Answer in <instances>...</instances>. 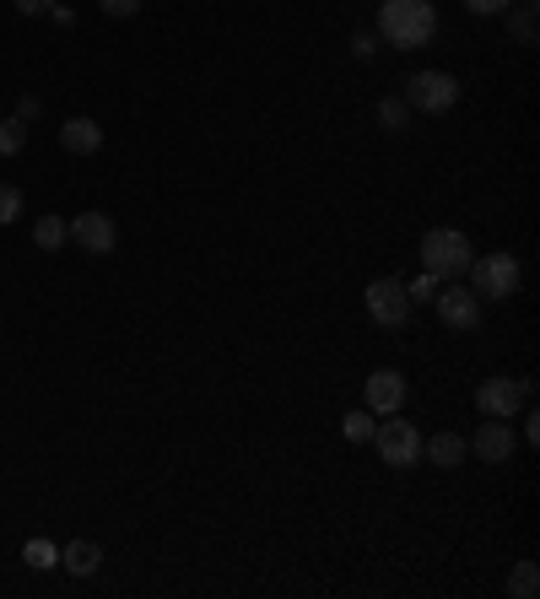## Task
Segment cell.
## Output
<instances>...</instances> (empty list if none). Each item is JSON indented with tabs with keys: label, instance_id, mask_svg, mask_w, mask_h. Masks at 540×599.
Returning a JSON list of instances; mask_svg holds the SVG:
<instances>
[{
	"label": "cell",
	"instance_id": "obj_1",
	"mask_svg": "<svg viewBox=\"0 0 540 599\" xmlns=\"http://www.w3.org/2000/svg\"><path fill=\"white\" fill-rule=\"evenodd\" d=\"M433 27H438L433 0H384V11H378V33H384L395 49H416V44H427Z\"/></svg>",
	"mask_w": 540,
	"mask_h": 599
},
{
	"label": "cell",
	"instance_id": "obj_2",
	"mask_svg": "<svg viewBox=\"0 0 540 599\" xmlns=\"http://www.w3.org/2000/svg\"><path fill=\"white\" fill-rule=\"evenodd\" d=\"M470 238L465 233H454V227H433L427 238H422V270H433L438 281H459L465 270H470Z\"/></svg>",
	"mask_w": 540,
	"mask_h": 599
},
{
	"label": "cell",
	"instance_id": "obj_3",
	"mask_svg": "<svg viewBox=\"0 0 540 599\" xmlns=\"http://www.w3.org/2000/svg\"><path fill=\"white\" fill-rule=\"evenodd\" d=\"M530 378H486L481 389H476V411L481 416H503V422H514L525 406H530Z\"/></svg>",
	"mask_w": 540,
	"mask_h": 599
},
{
	"label": "cell",
	"instance_id": "obj_4",
	"mask_svg": "<svg viewBox=\"0 0 540 599\" xmlns=\"http://www.w3.org/2000/svg\"><path fill=\"white\" fill-rule=\"evenodd\" d=\"M470 292H476V297H514V292H519V259L514 255L470 259Z\"/></svg>",
	"mask_w": 540,
	"mask_h": 599
},
{
	"label": "cell",
	"instance_id": "obj_5",
	"mask_svg": "<svg viewBox=\"0 0 540 599\" xmlns=\"http://www.w3.org/2000/svg\"><path fill=\"white\" fill-rule=\"evenodd\" d=\"M373 443H378V459L395 465V470H406V465L422 459V432L411 427V422H400V416L378 422V427H373Z\"/></svg>",
	"mask_w": 540,
	"mask_h": 599
},
{
	"label": "cell",
	"instance_id": "obj_6",
	"mask_svg": "<svg viewBox=\"0 0 540 599\" xmlns=\"http://www.w3.org/2000/svg\"><path fill=\"white\" fill-rule=\"evenodd\" d=\"M367 314H373L384 330H400V325L411 319V297H406V281H395V275H378V281H367Z\"/></svg>",
	"mask_w": 540,
	"mask_h": 599
},
{
	"label": "cell",
	"instance_id": "obj_7",
	"mask_svg": "<svg viewBox=\"0 0 540 599\" xmlns=\"http://www.w3.org/2000/svg\"><path fill=\"white\" fill-rule=\"evenodd\" d=\"M406 103L422 108V114H449L454 103H459V82H454L449 71H422V77L406 82Z\"/></svg>",
	"mask_w": 540,
	"mask_h": 599
},
{
	"label": "cell",
	"instance_id": "obj_8",
	"mask_svg": "<svg viewBox=\"0 0 540 599\" xmlns=\"http://www.w3.org/2000/svg\"><path fill=\"white\" fill-rule=\"evenodd\" d=\"M476 459H486V465H503V459H514V448H519V432L508 427L503 416H486L481 427L470 432V443H465Z\"/></svg>",
	"mask_w": 540,
	"mask_h": 599
},
{
	"label": "cell",
	"instance_id": "obj_9",
	"mask_svg": "<svg viewBox=\"0 0 540 599\" xmlns=\"http://www.w3.org/2000/svg\"><path fill=\"white\" fill-rule=\"evenodd\" d=\"M433 303H438V319H444L449 330H476V325H481V297H476L470 286H459V281H444Z\"/></svg>",
	"mask_w": 540,
	"mask_h": 599
},
{
	"label": "cell",
	"instance_id": "obj_10",
	"mask_svg": "<svg viewBox=\"0 0 540 599\" xmlns=\"http://www.w3.org/2000/svg\"><path fill=\"white\" fill-rule=\"evenodd\" d=\"M71 238H77V249H87V255H114V244H119V233H114V222H108L103 211L71 216Z\"/></svg>",
	"mask_w": 540,
	"mask_h": 599
},
{
	"label": "cell",
	"instance_id": "obj_11",
	"mask_svg": "<svg viewBox=\"0 0 540 599\" xmlns=\"http://www.w3.org/2000/svg\"><path fill=\"white\" fill-rule=\"evenodd\" d=\"M406 406V378L395 373V367H378L373 378H367V411L373 416H395Z\"/></svg>",
	"mask_w": 540,
	"mask_h": 599
},
{
	"label": "cell",
	"instance_id": "obj_12",
	"mask_svg": "<svg viewBox=\"0 0 540 599\" xmlns=\"http://www.w3.org/2000/svg\"><path fill=\"white\" fill-rule=\"evenodd\" d=\"M60 146H66L71 157H92V152L103 146V130H97V119H66V130H60Z\"/></svg>",
	"mask_w": 540,
	"mask_h": 599
},
{
	"label": "cell",
	"instance_id": "obj_13",
	"mask_svg": "<svg viewBox=\"0 0 540 599\" xmlns=\"http://www.w3.org/2000/svg\"><path fill=\"white\" fill-rule=\"evenodd\" d=\"M60 567L77 573V578H92V573L103 567V545H97V540H71V545L60 551Z\"/></svg>",
	"mask_w": 540,
	"mask_h": 599
},
{
	"label": "cell",
	"instance_id": "obj_14",
	"mask_svg": "<svg viewBox=\"0 0 540 599\" xmlns=\"http://www.w3.org/2000/svg\"><path fill=\"white\" fill-rule=\"evenodd\" d=\"M422 454H427V459H433L438 470H454V465L465 459V432H433Z\"/></svg>",
	"mask_w": 540,
	"mask_h": 599
},
{
	"label": "cell",
	"instance_id": "obj_15",
	"mask_svg": "<svg viewBox=\"0 0 540 599\" xmlns=\"http://www.w3.org/2000/svg\"><path fill=\"white\" fill-rule=\"evenodd\" d=\"M66 238H71V222H66V216H38V222H33V244H38L44 255L66 249Z\"/></svg>",
	"mask_w": 540,
	"mask_h": 599
},
{
	"label": "cell",
	"instance_id": "obj_16",
	"mask_svg": "<svg viewBox=\"0 0 540 599\" xmlns=\"http://www.w3.org/2000/svg\"><path fill=\"white\" fill-rule=\"evenodd\" d=\"M508 595L514 599H536L540 595V567L536 562H519V567L508 573Z\"/></svg>",
	"mask_w": 540,
	"mask_h": 599
},
{
	"label": "cell",
	"instance_id": "obj_17",
	"mask_svg": "<svg viewBox=\"0 0 540 599\" xmlns=\"http://www.w3.org/2000/svg\"><path fill=\"white\" fill-rule=\"evenodd\" d=\"M22 146H27V119H16V114L0 119V157H16Z\"/></svg>",
	"mask_w": 540,
	"mask_h": 599
},
{
	"label": "cell",
	"instance_id": "obj_18",
	"mask_svg": "<svg viewBox=\"0 0 540 599\" xmlns=\"http://www.w3.org/2000/svg\"><path fill=\"white\" fill-rule=\"evenodd\" d=\"M373 427H378V416H373V411H347V422H341L347 443H373Z\"/></svg>",
	"mask_w": 540,
	"mask_h": 599
},
{
	"label": "cell",
	"instance_id": "obj_19",
	"mask_svg": "<svg viewBox=\"0 0 540 599\" xmlns=\"http://www.w3.org/2000/svg\"><path fill=\"white\" fill-rule=\"evenodd\" d=\"M378 119H384L389 130H406V125H411V103H406V97H384V103H378Z\"/></svg>",
	"mask_w": 540,
	"mask_h": 599
},
{
	"label": "cell",
	"instance_id": "obj_20",
	"mask_svg": "<svg viewBox=\"0 0 540 599\" xmlns=\"http://www.w3.org/2000/svg\"><path fill=\"white\" fill-rule=\"evenodd\" d=\"M438 286H444V281H438L433 270H422L416 281H406V297H411V303H433V297H438Z\"/></svg>",
	"mask_w": 540,
	"mask_h": 599
},
{
	"label": "cell",
	"instance_id": "obj_21",
	"mask_svg": "<svg viewBox=\"0 0 540 599\" xmlns=\"http://www.w3.org/2000/svg\"><path fill=\"white\" fill-rule=\"evenodd\" d=\"M22 205H27L22 189H16V184H0V227H11V222L22 216Z\"/></svg>",
	"mask_w": 540,
	"mask_h": 599
},
{
	"label": "cell",
	"instance_id": "obj_22",
	"mask_svg": "<svg viewBox=\"0 0 540 599\" xmlns=\"http://www.w3.org/2000/svg\"><path fill=\"white\" fill-rule=\"evenodd\" d=\"M33 567H60V545H49V540H27V551H22Z\"/></svg>",
	"mask_w": 540,
	"mask_h": 599
},
{
	"label": "cell",
	"instance_id": "obj_23",
	"mask_svg": "<svg viewBox=\"0 0 540 599\" xmlns=\"http://www.w3.org/2000/svg\"><path fill=\"white\" fill-rule=\"evenodd\" d=\"M514 33H519V44H536V16L519 11V16H514Z\"/></svg>",
	"mask_w": 540,
	"mask_h": 599
},
{
	"label": "cell",
	"instance_id": "obj_24",
	"mask_svg": "<svg viewBox=\"0 0 540 599\" xmlns=\"http://www.w3.org/2000/svg\"><path fill=\"white\" fill-rule=\"evenodd\" d=\"M97 5H103L108 16H136V11H141V0H97Z\"/></svg>",
	"mask_w": 540,
	"mask_h": 599
},
{
	"label": "cell",
	"instance_id": "obj_25",
	"mask_svg": "<svg viewBox=\"0 0 540 599\" xmlns=\"http://www.w3.org/2000/svg\"><path fill=\"white\" fill-rule=\"evenodd\" d=\"M465 5H470L476 16H497V11H508L514 0H465Z\"/></svg>",
	"mask_w": 540,
	"mask_h": 599
},
{
	"label": "cell",
	"instance_id": "obj_26",
	"mask_svg": "<svg viewBox=\"0 0 540 599\" xmlns=\"http://www.w3.org/2000/svg\"><path fill=\"white\" fill-rule=\"evenodd\" d=\"M16 119H27V125L38 119V97H33V92H27V97H16Z\"/></svg>",
	"mask_w": 540,
	"mask_h": 599
},
{
	"label": "cell",
	"instance_id": "obj_27",
	"mask_svg": "<svg viewBox=\"0 0 540 599\" xmlns=\"http://www.w3.org/2000/svg\"><path fill=\"white\" fill-rule=\"evenodd\" d=\"M11 5H16V11H22V16H44V11H49V5H55V0H11Z\"/></svg>",
	"mask_w": 540,
	"mask_h": 599
}]
</instances>
